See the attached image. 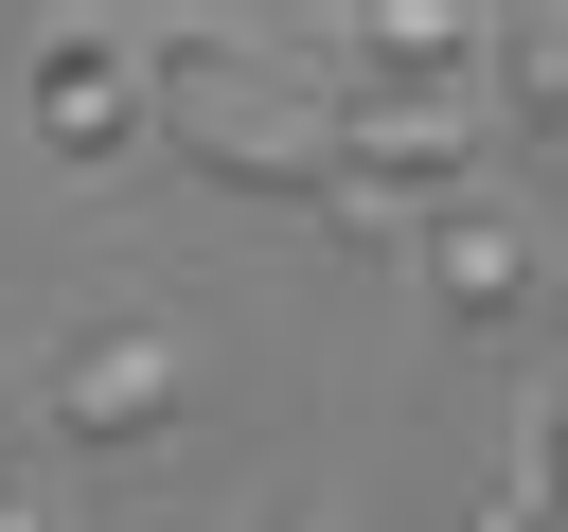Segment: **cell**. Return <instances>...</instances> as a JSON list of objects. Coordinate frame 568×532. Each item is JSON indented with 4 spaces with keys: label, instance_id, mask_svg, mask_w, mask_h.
<instances>
[{
    "label": "cell",
    "instance_id": "obj_7",
    "mask_svg": "<svg viewBox=\"0 0 568 532\" xmlns=\"http://www.w3.org/2000/svg\"><path fill=\"white\" fill-rule=\"evenodd\" d=\"M0 532H36V497H18V479H0Z\"/></svg>",
    "mask_w": 568,
    "mask_h": 532
},
{
    "label": "cell",
    "instance_id": "obj_6",
    "mask_svg": "<svg viewBox=\"0 0 568 532\" xmlns=\"http://www.w3.org/2000/svg\"><path fill=\"white\" fill-rule=\"evenodd\" d=\"M497 532H568V497H515V514H497Z\"/></svg>",
    "mask_w": 568,
    "mask_h": 532
},
{
    "label": "cell",
    "instance_id": "obj_3",
    "mask_svg": "<svg viewBox=\"0 0 568 532\" xmlns=\"http://www.w3.org/2000/svg\"><path fill=\"white\" fill-rule=\"evenodd\" d=\"M124 106H142V71H124L106 35H53V53H36V124H53V142H106Z\"/></svg>",
    "mask_w": 568,
    "mask_h": 532
},
{
    "label": "cell",
    "instance_id": "obj_5",
    "mask_svg": "<svg viewBox=\"0 0 568 532\" xmlns=\"http://www.w3.org/2000/svg\"><path fill=\"white\" fill-rule=\"evenodd\" d=\"M515 89H532V106H568V18H532V35H515Z\"/></svg>",
    "mask_w": 568,
    "mask_h": 532
},
{
    "label": "cell",
    "instance_id": "obj_1",
    "mask_svg": "<svg viewBox=\"0 0 568 532\" xmlns=\"http://www.w3.org/2000/svg\"><path fill=\"white\" fill-rule=\"evenodd\" d=\"M515 284H532V248H515V213H444V231H426V301H444V319H497Z\"/></svg>",
    "mask_w": 568,
    "mask_h": 532
},
{
    "label": "cell",
    "instance_id": "obj_4",
    "mask_svg": "<svg viewBox=\"0 0 568 532\" xmlns=\"http://www.w3.org/2000/svg\"><path fill=\"white\" fill-rule=\"evenodd\" d=\"M462 35H479V18H355V53H337V71H355V89H444V71H462Z\"/></svg>",
    "mask_w": 568,
    "mask_h": 532
},
{
    "label": "cell",
    "instance_id": "obj_2",
    "mask_svg": "<svg viewBox=\"0 0 568 532\" xmlns=\"http://www.w3.org/2000/svg\"><path fill=\"white\" fill-rule=\"evenodd\" d=\"M160 408H178V355H160V337H89V355H71V426H89V443H124V426H160Z\"/></svg>",
    "mask_w": 568,
    "mask_h": 532
}]
</instances>
